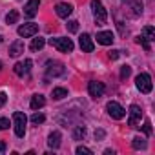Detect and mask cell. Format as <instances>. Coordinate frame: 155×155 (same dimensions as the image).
<instances>
[{"label": "cell", "mask_w": 155, "mask_h": 155, "mask_svg": "<svg viewBox=\"0 0 155 155\" xmlns=\"http://www.w3.org/2000/svg\"><path fill=\"white\" fill-rule=\"evenodd\" d=\"M77 153L79 155H91L93 151L90 148H86V146H77Z\"/></svg>", "instance_id": "f1b7e54d"}, {"label": "cell", "mask_w": 155, "mask_h": 155, "mask_svg": "<svg viewBox=\"0 0 155 155\" xmlns=\"http://www.w3.org/2000/svg\"><path fill=\"white\" fill-rule=\"evenodd\" d=\"M142 130H144V133H146V135H151V124H150V120H146V122H144Z\"/></svg>", "instance_id": "1f68e13d"}, {"label": "cell", "mask_w": 155, "mask_h": 155, "mask_svg": "<svg viewBox=\"0 0 155 155\" xmlns=\"http://www.w3.org/2000/svg\"><path fill=\"white\" fill-rule=\"evenodd\" d=\"M131 146H133V150H146V139L144 137H133V142H131Z\"/></svg>", "instance_id": "d6986e66"}, {"label": "cell", "mask_w": 155, "mask_h": 155, "mask_svg": "<svg viewBox=\"0 0 155 155\" xmlns=\"http://www.w3.org/2000/svg\"><path fill=\"white\" fill-rule=\"evenodd\" d=\"M130 73H131V68L130 66H122L120 68V79H128Z\"/></svg>", "instance_id": "83f0119b"}, {"label": "cell", "mask_w": 155, "mask_h": 155, "mask_svg": "<svg viewBox=\"0 0 155 155\" xmlns=\"http://www.w3.org/2000/svg\"><path fill=\"white\" fill-rule=\"evenodd\" d=\"M95 139H104V131H102V130L95 131Z\"/></svg>", "instance_id": "836d02e7"}, {"label": "cell", "mask_w": 155, "mask_h": 155, "mask_svg": "<svg viewBox=\"0 0 155 155\" xmlns=\"http://www.w3.org/2000/svg\"><path fill=\"white\" fill-rule=\"evenodd\" d=\"M18 20V11H9L8 15H6V22L8 24H15Z\"/></svg>", "instance_id": "cb8c5ba5"}, {"label": "cell", "mask_w": 155, "mask_h": 155, "mask_svg": "<svg viewBox=\"0 0 155 155\" xmlns=\"http://www.w3.org/2000/svg\"><path fill=\"white\" fill-rule=\"evenodd\" d=\"M55 11H57V15H58L60 18H68V17L71 15L73 8H71L69 4H64V2H60V4H57V6H55Z\"/></svg>", "instance_id": "9a60e30c"}, {"label": "cell", "mask_w": 155, "mask_h": 155, "mask_svg": "<svg viewBox=\"0 0 155 155\" xmlns=\"http://www.w3.org/2000/svg\"><path fill=\"white\" fill-rule=\"evenodd\" d=\"M120 2L131 9V15H133V17H140V15H142V9H144L142 0H120Z\"/></svg>", "instance_id": "9c48e42d"}, {"label": "cell", "mask_w": 155, "mask_h": 155, "mask_svg": "<svg viewBox=\"0 0 155 155\" xmlns=\"http://www.w3.org/2000/svg\"><path fill=\"white\" fill-rule=\"evenodd\" d=\"M44 44H46V38H40V37H38V38H33V42H31L29 48H31L33 51H40V49L44 48Z\"/></svg>", "instance_id": "7402d4cb"}, {"label": "cell", "mask_w": 155, "mask_h": 155, "mask_svg": "<svg viewBox=\"0 0 155 155\" xmlns=\"http://www.w3.org/2000/svg\"><path fill=\"white\" fill-rule=\"evenodd\" d=\"M66 28H68L69 33H77V31H79V22H77V20H69L66 24Z\"/></svg>", "instance_id": "d4e9b609"}, {"label": "cell", "mask_w": 155, "mask_h": 155, "mask_svg": "<svg viewBox=\"0 0 155 155\" xmlns=\"http://www.w3.org/2000/svg\"><path fill=\"white\" fill-rule=\"evenodd\" d=\"M106 110H108V115H110L111 119H115V120H120V119H124V115H126V110H124L119 102H115V101L108 102Z\"/></svg>", "instance_id": "8992f818"}, {"label": "cell", "mask_w": 155, "mask_h": 155, "mask_svg": "<svg viewBox=\"0 0 155 155\" xmlns=\"http://www.w3.org/2000/svg\"><path fill=\"white\" fill-rule=\"evenodd\" d=\"M2 40H4V37H2V35H0V44H2Z\"/></svg>", "instance_id": "d590c367"}, {"label": "cell", "mask_w": 155, "mask_h": 155, "mask_svg": "<svg viewBox=\"0 0 155 155\" xmlns=\"http://www.w3.org/2000/svg\"><path fill=\"white\" fill-rule=\"evenodd\" d=\"M51 97H53L55 101H62L64 97H68V90H64V88H55V90L51 91Z\"/></svg>", "instance_id": "44dd1931"}, {"label": "cell", "mask_w": 155, "mask_h": 155, "mask_svg": "<svg viewBox=\"0 0 155 155\" xmlns=\"http://www.w3.org/2000/svg\"><path fill=\"white\" fill-rule=\"evenodd\" d=\"M6 101H8V95H6L4 91H0V108L6 104Z\"/></svg>", "instance_id": "d6a6232c"}, {"label": "cell", "mask_w": 155, "mask_h": 155, "mask_svg": "<svg viewBox=\"0 0 155 155\" xmlns=\"http://www.w3.org/2000/svg\"><path fill=\"white\" fill-rule=\"evenodd\" d=\"M6 128H9V119L2 117V119H0V131H2V130H6Z\"/></svg>", "instance_id": "f546056e"}, {"label": "cell", "mask_w": 155, "mask_h": 155, "mask_svg": "<svg viewBox=\"0 0 155 155\" xmlns=\"http://www.w3.org/2000/svg\"><path fill=\"white\" fill-rule=\"evenodd\" d=\"M13 122H15V135L17 137H24L26 135V122L28 117L22 111H15L13 113Z\"/></svg>", "instance_id": "277c9868"}, {"label": "cell", "mask_w": 155, "mask_h": 155, "mask_svg": "<svg viewBox=\"0 0 155 155\" xmlns=\"http://www.w3.org/2000/svg\"><path fill=\"white\" fill-rule=\"evenodd\" d=\"M108 57H110L111 60H117V58L120 57V51H117V49H111V51L108 53Z\"/></svg>", "instance_id": "4dcf8cb0"}, {"label": "cell", "mask_w": 155, "mask_h": 155, "mask_svg": "<svg viewBox=\"0 0 155 155\" xmlns=\"http://www.w3.org/2000/svg\"><path fill=\"white\" fill-rule=\"evenodd\" d=\"M91 11H93V18L97 26H104L108 22V11L104 9L101 0H91Z\"/></svg>", "instance_id": "6da1fadb"}, {"label": "cell", "mask_w": 155, "mask_h": 155, "mask_svg": "<svg viewBox=\"0 0 155 155\" xmlns=\"http://www.w3.org/2000/svg\"><path fill=\"white\" fill-rule=\"evenodd\" d=\"M113 40H115V37H113L111 31H101V33H97V42L102 44V46H110V44H113Z\"/></svg>", "instance_id": "5bb4252c"}, {"label": "cell", "mask_w": 155, "mask_h": 155, "mask_svg": "<svg viewBox=\"0 0 155 155\" xmlns=\"http://www.w3.org/2000/svg\"><path fill=\"white\" fill-rule=\"evenodd\" d=\"M135 86H137V90H139L140 93H150L151 88H153V84H151V77H150L148 73L137 75V77H135Z\"/></svg>", "instance_id": "3957f363"}, {"label": "cell", "mask_w": 155, "mask_h": 155, "mask_svg": "<svg viewBox=\"0 0 155 155\" xmlns=\"http://www.w3.org/2000/svg\"><path fill=\"white\" fill-rule=\"evenodd\" d=\"M84 135H86V126H77V128H75V131H73V139L81 140V139H84Z\"/></svg>", "instance_id": "603a6c76"}, {"label": "cell", "mask_w": 155, "mask_h": 155, "mask_svg": "<svg viewBox=\"0 0 155 155\" xmlns=\"http://www.w3.org/2000/svg\"><path fill=\"white\" fill-rule=\"evenodd\" d=\"M79 44H81V49L86 51V53H91L93 48H95V44H93V40H91V37H90L88 33H82V35H81Z\"/></svg>", "instance_id": "7c38bea8"}, {"label": "cell", "mask_w": 155, "mask_h": 155, "mask_svg": "<svg viewBox=\"0 0 155 155\" xmlns=\"http://www.w3.org/2000/svg\"><path fill=\"white\" fill-rule=\"evenodd\" d=\"M135 42H137L139 46H142V48H144L146 51H150V42H148V40H146V38H144L142 35H140V37H137V38H135Z\"/></svg>", "instance_id": "484cf974"}, {"label": "cell", "mask_w": 155, "mask_h": 155, "mask_svg": "<svg viewBox=\"0 0 155 155\" xmlns=\"http://www.w3.org/2000/svg\"><path fill=\"white\" fill-rule=\"evenodd\" d=\"M88 91H90V95H91L93 99H99V97H102V95H104V91H106V86H104L102 82L91 81V82L88 84Z\"/></svg>", "instance_id": "ba28073f"}, {"label": "cell", "mask_w": 155, "mask_h": 155, "mask_svg": "<svg viewBox=\"0 0 155 155\" xmlns=\"http://www.w3.org/2000/svg\"><path fill=\"white\" fill-rule=\"evenodd\" d=\"M24 42L20 40V38H17L11 46H9V57H18L20 53H24Z\"/></svg>", "instance_id": "2e32d148"}, {"label": "cell", "mask_w": 155, "mask_h": 155, "mask_svg": "<svg viewBox=\"0 0 155 155\" xmlns=\"http://www.w3.org/2000/svg\"><path fill=\"white\" fill-rule=\"evenodd\" d=\"M140 119H142V110H140V106L131 104V106H130V119H128V124H130L131 128H139Z\"/></svg>", "instance_id": "52a82bcc"}, {"label": "cell", "mask_w": 155, "mask_h": 155, "mask_svg": "<svg viewBox=\"0 0 155 155\" xmlns=\"http://www.w3.org/2000/svg\"><path fill=\"white\" fill-rule=\"evenodd\" d=\"M0 69H2V62H0Z\"/></svg>", "instance_id": "8d00e7d4"}, {"label": "cell", "mask_w": 155, "mask_h": 155, "mask_svg": "<svg viewBox=\"0 0 155 155\" xmlns=\"http://www.w3.org/2000/svg\"><path fill=\"white\" fill-rule=\"evenodd\" d=\"M0 151H6V142L0 140Z\"/></svg>", "instance_id": "e575fe53"}, {"label": "cell", "mask_w": 155, "mask_h": 155, "mask_svg": "<svg viewBox=\"0 0 155 155\" xmlns=\"http://www.w3.org/2000/svg\"><path fill=\"white\" fill-rule=\"evenodd\" d=\"M38 6H40V0H29V2L26 4V8H24V15L29 17V18L37 17V13H38Z\"/></svg>", "instance_id": "4fadbf2b"}, {"label": "cell", "mask_w": 155, "mask_h": 155, "mask_svg": "<svg viewBox=\"0 0 155 155\" xmlns=\"http://www.w3.org/2000/svg\"><path fill=\"white\" fill-rule=\"evenodd\" d=\"M44 120H46V117H44L42 113H35V115L31 117V122H33V124H42Z\"/></svg>", "instance_id": "4316f807"}, {"label": "cell", "mask_w": 155, "mask_h": 155, "mask_svg": "<svg viewBox=\"0 0 155 155\" xmlns=\"http://www.w3.org/2000/svg\"><path fill=\"white\" fill-rule=\"evenodd\" d=\"M66 73V68L62 62H57V60H48L46 62V75L48 77H60Z\"/></svg>", "instance_id": "5b68a950"}, {"label": "cell", "mask_w": 155, "mask_h": 155, "mask_svg": "<svg viewBox=\"0 0 155 155\" xmlns=\"http://www.w3.org/2000/svg\"><path fill=\"white\" fill-rule=\"evenodd\" d=\"M37 33H38V26H37V24H33V22L24 24V26H20V28H18V35H20V37H24V38L33 37V35H37Z\"/></svg>", "instance_id": "8fae6325"}, {"label": "cell", "mask_w": 155, "mask_h": 155, "mask_svg": "<svg viewBox=\"0 0 155 155\" xmlns=\"http://www.w3.org/2000/svg\"><path fill=\"white\" fill-rule=\"evenodd\" d=\"M49 44L53 46V48H57L58 51H62V53H71L73 51V42H71V38H66V37H57V38H49Z\"/></svg>", "instance_id": "7a4b0ae2"}, {"label": "cell", "mask_w": 155, "mask_h": 155, "mask_svg": "<svg viewBox=\"0 0 155 155\" xmlns=\"http://www.w3.org/2000/svg\"><path fill=\"white\" fill-rule=\"evenodd\" d=\"M142 37H144L148 42H153V40H155V29H153V26H146V28L142 29Z\"/></svg>", "instance_id": "ffe728a7"}, {"label": "cell", "mask_w": 155, "mask_h": 155, "mask_svg": "<svg viewBox=\"0 0 155 155\" xmlns=\"http://www.w3.org/2000/svg\"><path fill=\"white\" fill-rule=\"evenodd\" d=\"M60 139H62L60 131H51V133H49V137H48V146H49V148H53V150H57V148L60 146Z\"/></svg>", "instance_id": "e0dca14e"}, {"label": "cell", "mask_w": 155, "mask_h": 155, "mask_svg": "<svg viewBox=\"0 0 155 155\" xmlns=\"http://www.w3.org/2000/svg\"><path fill=\"white\" fill-rule=\"evenodd\" d=\"M31 66H33V62H31L29 58H26V60H22V62H17L15 68H13V71H15L18 77H26V75L31 71Z\"/></svg>", "instance_id": "30bf717a"}, {"label": "cell", "mask_w": 155, "mask_h": 155, "mask_svg": "<svg viewBox=\"0 0 155 155\" xmlns=\"http://www.w3.org/2000/svg\"><path fill=\"white\" fill-rule=\"evenodd\" d=\"M44 104H46V99H44V95H33V97H31V102H29L31 110H40Z\"/></svg>", "instance_id": "ac0fdd59"}]
</instances>
